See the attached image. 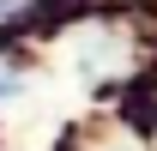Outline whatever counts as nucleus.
I'll use <instances>...</instances> for the list:
<instances>
[{
	"instance_id": "f257e3e1",
	"label": "nucleus",
	"mask_w": 157,
	"mask_h": 151,
	"mask_svg": "<svg viewBox=\"0 0 157 151\" xmlns=\"http://www.w3.org/2000/svg\"><path fill=\"white\" fill-rule=\"evenodd\" d=\"M0 91H12V79H0Z\"/></svg>"
},
{
	"instance_id": "f03ea898",
	"label": "nucleus",
	"mask_w": 157,
	"mask_h": 151,
	"mask_svg": "<svg viewBox=\"0 0 157 151\" xmlns=\"http://www.w3.org/2000/svg\"><path fill=\"white\" fill-rule=\"evenodd\" d=\"M115 151H127V145H115Z\"/></svg>"
}]
</instances>
